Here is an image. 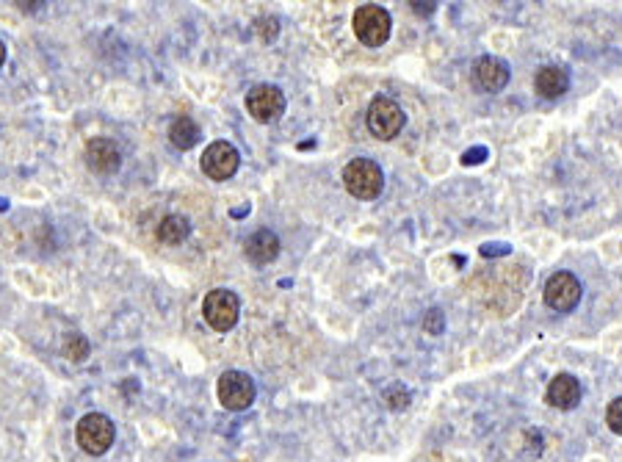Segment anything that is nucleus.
Instances as JSON below:
<instances>
[{
    "label": "nucleus",
    "instance_id": "1",
    "mask_svg": "<svg viewBox=\"0 0 622 462\" xmlns=\"http://www.w3.org/2000/svg\"><path fill=\"white\" fill-rule=\"evenodd\" d=\"M343 183H346V191L351 196H357V200H376V196L382 194V188H384V175H382L376 161L354 158V161L346 163Z\"/></svg>",
    "mask_w": 622,
    "mask_h": 462
},
{
    "label": "nucleus",
    "instance_id": "2",
    "mask_svg": "<svg viewBox=\"0 0 622 462\" xmlns=\"http://www.w3.org/2000/svg\"><path fill=\"white\" fill-rule=\"evenodd\" d=\"M75 438H78V446H81L86 454L100 457V454H106V451L114 446L117 429H114V423H111L108 415H103V413H89V415H83V418L78 421Z\"/></svg>",
    "mask_w": 622,
    "mask_h": 462
},
{
    "label": "nucleus",
    "instance_id": "3",
    "mask_svg": "<svg viewBox=\"0 0 622 462\" xmlns=\"http://www.w3.org/2000/svg\"><path fill=\"white\" fill-rule=\"evenodd\" d=\"M351 28H354V37L368 45V48H379L387 42L390 37V14L382 9V6H374V4H366L359 6L354 12V20H351Z\"/></svg>",
    "mask_w": 622,
    "mask_h": 462
},
{
    "label": "nucleus",
    "instance_id": "4",
    "mask_svg": "<svg viewBox=\"0 0 622 462\" xmlns=\"http://www.w3.org/2000/svg\"><path fill=\"white\" fill-rule=\"evenodd\" d=\"M368 130L382 139V142H390V139H396L402 134V127H404V111L396 100H390V97H374L371 106H368Z\"/></svg>",
    "mask_w": 622,
    "mask_h": 462
},
{
    "label": "nucleus",
    "instance_id": "5",
    "mask_svg": "<svg viewBox=\"0 0 622 462\" xmlns=\"http://www.w3.org/2000/svg\"><path fill=\"white\" fill-rule=\"evenodd\" d=\"M238 313H241V302L233 291L227 288H213L205 302H203V316L205 321L216 329V333H227L238 324Z\"/></svg>",
    "mask_w": 622,
    "mask_h": 462
},
{
    "label": "nucleus",
    "instance_id": "6",
    "mask_svg": "<svg viewBox=\"0 0 622 462\" xmlns=\"http://www.w3.org/2000/svg\"><path fill=\"white\" fill-rule=\"evenodd\" d=\"M255 402V382L241 371H224L219 377V405L224 410L241 413Z\"/></svg>",
    "mask_w": 622,
    "mask_h": 462
},
{
    "label": "nucleus",
    "instance_id": "7",
    "mask_svg": "<svg viewBox=\"0 0 622 462\" xmlns=\"http://www.w3.org/2000/svg\"><path fill=\"white\" fill-rule=\"evenodd\" d=\"M246 111L255 122H274L285 114V94L272 83L252 86L246 94Z\"/></svg>",
    "mask_w": 622,
    "mask_h": 462
},
{
    "label": "nucleus",
    "instance_id": "8",
    "mask_svg": "<svg viewBox=\"0 0 622 462\" xmlns=\"http://www.w3.org/2000/svg\"><path fill=\"white\" fill-rule=\"evenodd\" d=\"M578 302H581V283L575 280V275L556 272L553 277H548V283H545V305L548 308L559 310V313H570Z\"/></svg>",
    "mask_w": 622,
    "mask_h": 462
},
{
    "label": "nucleus",
    "instance_id": "9",
    "mask_svg": "<svg viewBox=\"0 0 622 462\" xmlns=\"http://www.w3.org/2000/svg\"><path fill=\"white\" fill-rule=\"evenodd\" d=\"M241 155L230 142H213L208 144V150L203 153V172L211 180H227L238 172Z\"/></svg>",
    "mask_w": 622,
    "mask_h": 462
},
{
    "label": "nucleus",
    "instance_id": "10",
    "mask_svg": "<svg viewBox=\"0 0 622 462\" xmlns=\"http://www.w3.org/2000/svg\"><path fill=\"white\" fill-rule=\"evenodd\" d=\"M86 167L97 175H114L122 167V153L114 139L97 136L86 144Z\"/></svg>",
    "mask_w": 622,
    "mask_h": 462
},
{
    "label": "nucleus",
    "instance_id": "11",
    "mask_svg": "<svg viewBox=\"0 0 622 462\" xmlns=\"http://www.w3.org/2000/svg\"><path fill=\"white\" fill-rule=\"evenodd\" d=\"M473 78L484 92H501L509 83V67L496 56H484V58L476 61Z\"/></svg>",
    "mask_w": 622,
    "mask_h": 462
},
{
    "label": "nucleus",
    "instance_id": "12",
    "mask_svg": "<svg viewBox=\"0 0 622 462\" xmlns=\"http://www.w3.org/2000/svg\"><path fill=\"white\" fill-rule=\"evenodd\" d=\"M581 402V382L573 374L553 377L548 385V405L556 410H573Z\"/></svg>",
    "mask_w": 622,
    "mask_h": 462
},
{
    "label": "nucleus",
    "instance_id": "13",
    "mask_svg": "<svg viewBox=\"0 0 622 462\" xmlns=\"http://www.w3.org/2000/svg\"><path fill=\"white\" fill-rule=\"evenodd\" d=\"M244 255L255 263V266H266L280 255V239L272 230H257L244 241Z\"/></svg>",
    "mask_w": 622,
    "mask_h": 462
},
{
    "label": "nucleus",
    "instance_id": "14",
    "mask_svg": "<svg viewBox=\"0 0 622 462\" xmlns=\"http://www.w3.org/2000/svg\"><path fill=\"white\" fill-rule=\"evenodd\" d=\"M534 86H537L540 97L553 100V97H562L567 92L570 81H567V73L562 67H542L534 78Z\"/></svg>",
    "mask_w": 622,
    "mask_h": 462
},
{
    "label": "nucleus",
    "instance_id": "15",
    "mask_svg": "<svg viewBox=\"0 0 622 462\" xmlns=\"http://www.w3.org/2000/svg\"><path fill=\"white\" fill-rule=\"evenodd\" d=\"M188 233H191V224H188V219L180 216V214L163 216L160 224H158V239H160L163 244H169V247L183 244V241L188 239Z\"/></svg>",
    "mask_w": 622,
    "mask_h": 462
},
{
    "label": "nucleus",
    "instance_id": "16",
    "mask_svg": "<svg viewBox=\"0 0 622 462\" xmlns=\"http://www.w3.org/2000/svg\"><path fill=\"white\" fill-rule=\"evenodd\" d=\"M169 142H172L177 150H191V147H196V142H200V125H196L191 117H177V119L169 125Z\"/></svg>",
    "mask_w": 622,
    "mask_h": 462
},
{
    "label": "nucleus",
    "instance_id": "17",
    "mask_svg": "<svg viewBox=\"0 0 622 462\" xmlns=\"http://www.w3.org/2000/svg\"><path fill=\"white\" fill-rule=\"evenodd\" d=\"M64 354H67V360H73V362H83L89 357V341L78 333L67 336L64 338Z\"/></svg>",
    "mask_w": 622,
    "mask_h": 462
},
{
    "label": "nucleus",
    "instance_id": "18",
    "mask_svg": "<svg viewBox=\"0 0 622 462\" xmlns=\"http://www.w3.org/2000/svg\"><path fill=\"white\" fill-rule=\"evenodd\" d=\"M606 423L611 426V432L622 435V396L609 405V410H606Z\"/></svg>",
    "mask_w": 622,
    "mask_h": 462
},
{
    "label": "nucleus",
    "instance_id": "19",
    "mask_svg": "<svg viewBox=\"0 0 622 462\" xmlns=\"http://www.w3.org/2000/svg\"><path fill=\"white\" fill-rule=\"evenodd\" d=\"M387 405H390L393 410H404V407L410 405V393H407L404 388H390V390H387Z\"/></svg>",
    "mask_w": 622,
    "mask_h": 462
},
{
    "label": "nucleus",
    "instance_id": "20",
    "mask_svg": "<svg viewBox=\"0 0 622 462\" xmlns=\"http://www.w3.org/2000/svg\"><path fill=\"white\" fill-rule=\"evenodd\" d=\"M427 329H429V333H440V329H443V316H440V310H432V313L427 316Z\"/></svg>",
    "mask_w": 622,
    "mask_h": 462
},
{
    "label": "nucleus",
    "instance_id": "21",
    "mask_svg": "<svg viewBox=\"0 0 622 462\" xmlns=\"http://www.w3.org/2000/svg\"><path fill=\"white\" fill-rule=\"evenodd\" d=\"M4 61H6V48H4V42H0V67H4Z\"/></svg>",
    "mask_w": 622,
    "mask_h": 462
}]
</instances>
